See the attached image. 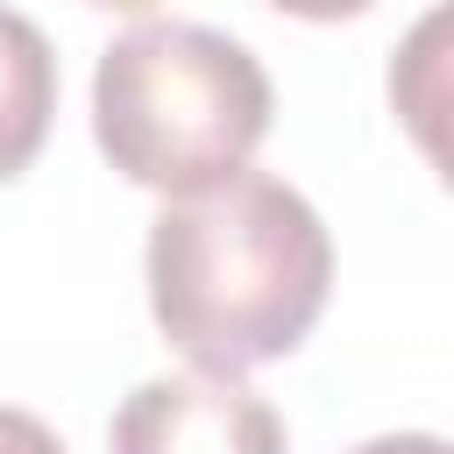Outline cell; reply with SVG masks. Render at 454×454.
Returning <instances> with one entry per match:
<instances>
[{"mask_svg": "<svg viewBox=\"0 0 454 454\" xmlns=\"http://www.w3.org/2000/svg\"><path fill=\"white\" fill-rule=\"evenodd\" d=\"M333 284V241L305 192L234 170L206 192L163 199L149 227V312L163 340L213 376L291 355Z\"/></svg>", "mask_w": 454, "mask_h": 454, "instance_id": "6da1fadb", "label": "cell"}, {"mask_svg": "<svg viewBox=\"0 0 454 454\" xmlns=\"http://www.w3.org/2000/svg\"><path fill=\"white\" fill-rule=\"evenodd\" d=\"M270 71L248 43L206 21H135L99 50L92 135L106 163L163 199L248 170L270 135Z\"/></svg>", "mask_w": 454, "mask_h": 454, "instance_id": "7a4b0ae2", "label": "cell"}, {"mask_svg": "<svg viewBox=\"0 0 454 454\" xmlns=\"http://www.w3.org/2000/svg\"><path fill=\"white\" fill-rule=\"evenodd\" d=\"M114 454H284V419L234 376H149L114 411Z\"/></svg>", "mask_w": 454, "mask_h": 454, "instance_id": "3957f363", "label": "cell"}, {"mask_svg": "<svg viewBox=\"0 0 454 454\" xmlns=\"http://www.w3.org/2000/svg\"><path fill=\"white\" fill-rule=\"evenodd\" d=\"M50 114H57V50L28 14L0 7V184L35 163V149L50 142Z\"/></svg>", "mask_w": 454, "mask_h": 454, "instance_id": "277c9868", "label": "cell"}, {"mask_svg": "<svg viewBox=\"0 0 454 454\" xmlns=\"http://www.w3.org/2000/svg\"><path fill=\"white\" fill-rule=\"evenodd\" d=\"M0 454H64V440L35 419V411H21V404H0Z\"/></svg>", "mask_w": 454, "mask_h": 454, "instance_id": "5b68a950", "label": "cell"}, {"mask_svg": "<svg viewBox=\"0 0 454 454\" xmlns=\"http://www.w3.org/2000/svg\"><path fill=\"white\" fill-rule=\"evenodd\" d=\"M270 7H284V14H298V21H348V14H362V7H376V0H270Z\"/></svg>", "mask_w": 454, "mask_h": 454, "instance_id": "8992f818", "label": "cell"}, {"mask_svg": "<svg viewBox=\"0 0 454 454\" xmlns=\"http://www.w3.org/2000/svg\"><path fill=\"white\" fill-rule=\"evenodd\" d=\"M355 454H447L440 433H383V440H362Z\"/></svg>", "mask_w": 454, "mask_h": 454, "instance_id": "52a82bcc", "label": "cell"}, {"mask_svg": "<svg viewBox=\"0 0 454 454\" xmlns=\"http://www.w3.org/2000/svg\"><path fill=\"white\" fill-rule=\"evenodd\" d=\"M92 7H114V14H149L156 0H92Z\"/></svg>", "mask_w": 454, "mask_h": 454, "instance_id": "ba28073f", "label": "cell"}]
</instances>
